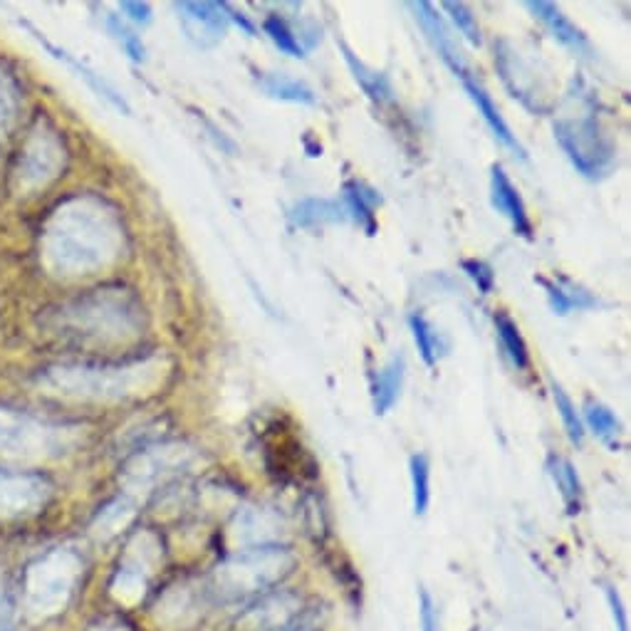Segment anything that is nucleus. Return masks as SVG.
<instances>
[{
    "label": "nucleus",
    "instance_id": "nucleus-1",
    "mask_svg": "<svg viewBox=\"0 0 631 631\" xmlns=\"http://www.w3.org/2000/svg\"><path fill=\"white\" fill-rule=\"evenodd\" d=\"M122 245L117 216L97 198H75L57 208L43 233V258L60 275H87L112 263Z\"/></svg>",
    "mask_w": 631,
    "mask_h": 631
},
{
    "label": "nucleus",
    "instance_id": "nucleus-2",
    "mask_svg": "<svg viewBox=\"0 0 631 631\" xmlns=\"http://www.w3.org/2000/svg\"><path fill=\"white\" fill-rule=\"evenodd\" d=\"M159 369L134 362L124 367H80V364H57L38 374L40 389L65 399L82 401H119L137 396L146 384H154Z\"/></svg>",
    "mask_w": 631,
    "mask_h": 631
},
{
    "label": "nucleus",
    "instance_id": "nucleus-3",
    "mask_svg": "<svg viewBox=\"0 0 631 631\" xmlns=\"http://www.w3.org/2000/svg\"><path fill=\"white\" fill-rule=\"evenodd\" d=\"M292 567H295V555L288 547H248V550H241L238 555L228 557L226 562H221L213 570V592L221 599H226V602L253 597V594L265 592L283 577H288Z\"/></svg>",
    "mask_w": 631,
    "mask_h": 631
},
{
    "label": "nucleus",
    "instance_id": "nucleus-4",
    "mask_svg": "<svg viewBox=\"0 0 631 631\" xmlns=\"http://www.w3.org/2000/svg\"><path fill=\"white\" fill-rule=\"evenodd\" d=\"M75 441V429L35 419L25 411L0 409V458L38 463L60 456Z\"/></svg>",
    "mask_w": 631,
    "mask_h": 631
},
{
    "label": "nucleus",
    "instance_id": "nucleus-5",
    "mask_svg": "<svg viewBox=\"0 0 631 631\" xmlns=\"http://www.w3.org/2000/svg\"><path fill=\"white\" fill-rule=\"evenodd\" d=\"M82 560L72 550H55L35 562L25 577V607L33 617H52L70 602Z\"/></svg>",
    "mask_w": 631,
    "mask_h": 631
},
{
    "label": "nucleus",
    "instance_id": "nucleus-6",
    "mask_svg": "<svg viewBox=\"0 0 631 631\" xmlns=\"http://www.w3.org/2000/svg\"><path fill=\"white\" fill-rule=\"evenodd\" d=\"M555 139L572 161L577 171L587 179H602L612 171L614 151L612 139L599 124L597 114L587 112L582 117H565L555 122Z\"/></svg>",
    "mask_w": 631,
    "mask_h": 631
},
{
    "label": "nucleus",
    "instance_id": "nucleus-7",
    "mask_svg": "<svg viewBox=\"0 0 631 631\" xmlns=\"http://www.w3.org/2000/svg\"><path fill=\"white\" fill-rule=\"evenodd\" d=\"M134 307L122 295H109L99 290V295L80 297L60 310V327L65 335L77 337H102V335H124V327L134 325L137 320Z\"/></svg>",
    "mask_w": 631,
    "mask_h": 631
},
{
    "label": "nucleus",
    "instance_id": "nucleus-8",
    "mask_svg": "<svg viewBox=\"0 0 631 631\" xmlns=\"http://www.w3.org/2000/svg\"><path fill=\"white\" fill-rule=\"evenodd\" d=\"M62 164H65V146L60 137L50 132L48 127L38 124L25 139L18 159L13 166V186L18 194H30V191L45 189L50 181L60 176Z\"/></svg>",
    "mask_w": 631,
    "mask_h": 631
},
{
    "label": "nucleus",
    "instance_id": "nucleus-9",
    "mask_svg": "<svg viewBox=\"0 0 631 631\" xmlns=\"http://www.w3.org/2000/svg\"><path fill=\"white\" fill-rule=\"evenodd\" d=\"M50 498V483L28 473L0 471V518L15 520L35 515Z\"/></svg>",
    "mask_w": 631,
    "mask_h": 631
},
{
    "label": "nucleus",
    "instance_id": "nucleus-10",
    "mask_svg": "<svg viewBox=\"0 0 631 631\" xmlns=\"http://www.w3.org/2000/svg\"><path fill=\"white\" fill-rule=\"evenodd\" d=\"M495 62H498L500 72H503L505 85L510 87L513 97H518L525 107H530L533 112H545V90H542L540 80H537L535 70L530 62H525L520 57V52H515L508 43L495 45Z\"/></svg>",
    "mask_w": 631,
    "mask_h": 631
},
{
    "label": "nucleus",
    "instance_id": "nucleus-11",
    "mask_svg": "<svg viewBox=\"0 0 631 631\" xmlns=\"http://www.w3.org/2000/svg\"><path fill=\"white\" fill-rule=\"evenodd\" d=\"M176 10L186 35L201 48L221 43L231 23L228 3H176Z\"/></svg>",
    "mask_w": 631,
    "mask_h": 631
},
{
    "label": "nucleus",
    "instance_id": "nucleus-12",
    "mask_svg": "<svg viewBox=\"0 0 631 631\" xmlns=\"http://www.w3.org/2000/svg\"><path fill=\"white\" fill-rule=\"evenodd\" d=\"M411 10L416 13V20H419L421 30L426 33V38H429V43L434 45L438 55H441V60L446 62L448 67H451L453 72H456L458 77H468V65H466V57H463V52L458 50L456 40H453L451 30L446 28V23H443L441 15L436 13V8L431 3H426V0H421V3H411Z\"/></svg>",
    "mask_w": 631,
    "mask_h": 631
},
{
    "label": "nucleus",
    "instance_id": "nucleus-13",
    "mask_svg": "<svg viewBox=\"0 0 631 631\" xmlns=\"http://www.w3.org/2000/svg\"><path fill=\"white\" fill-rule=\"evenodd\" d=\"M184 456H186L184 448H179V446L151 448V451L142 453V456L134 458V461L129 463L124 483H127L132 490L149 488L151 483L164 478L169 471L184 466Z\"/></svg>",
    "mask_w": 631,
    "mask_h": 631
},
{
    "label": "nucleus",
    "instance_id": "nucleus-14",
    "mask_svg": "<svg viewBox=\"0 0 631 631\" xmlns=\"http://www.w3.org/2000/svg\"><path fill=\"white\" fill-rule=\"evenodd\" d=\"M20 28H25V30H28V33H30V35H33V38H35V40H38V43H40V48H45V50H48V52H50V55H52V57H55V60L65 62V65H67V67H70V70H75V72H77V77H82V80H85V82H87V85H90V87H92V90H95L99 97H104V99H107V102H109V104H112V107H117V109H119V112H124V114H129V112H132V109H129V102H127V99H124L122 95H119V92H117V90H114V87H112V85H109V82H107V80H104V77H102V75H97V72H95V70H90V67H87V65H85V62H80V60H77V57H75V55H70V52H67V50L57 48V45H55V43H50V40H48V38H45V33H40V30H38V28H33V25H30V23H28V20H20Z\"/></svg>",
    "mask_w": 631,
    "mask_h": 631
},
{
    "label": "nucleus",
    "instance_id": "nucleus-15",
    "mask_svg": "<svg viewBox=\"0 0 631 631\" xmlns=\"http://www.w3.org/2000/svg\"><path fill=\"white\" fill-rule=\"evenodd\" d=\"M490 201H493L495 211L503 213V216L513 223V228L520 236H533V223H530L528 208H525L518 189H515L513 181L508 179V174H505L500 164H495L493 169H490Z\"/></svg>",
    "mask_w": 631,
    "mask_h": 631
},
{
    "label": "nucleus",
    "instance_id": "nucleus-16",
    "mask_svg": "<svg viewBox=\"0 0 631 631\" xmlns=\"http://www.w3.org/2000/svg\"><path fill=\"white\" fill-rule=\"evenodd\" d=\"M528 10L535 15L537 20H540L542 25H545L547 30H550L552 35H555L557 40H560L562 45H565V48L575 50L577 55H592V45H589L587 35H584L582 30L577 28V25L572 23V20L567 18V15L562 13V10L557 8L555 3H545V0H530Z\"/></svg>",
    "mask_w": 631,
    "mask_h": 631
},
{
    "label": "nucleus",
    "instance_id": "nucleus-17",
    "mask_svg": "<svg viewBox=\"0 0 631 631\" xmlns=\"http://www.w3.org/2000/svg\"><path fill=\"white\" fill-rule=\"evenodd\" d=\"M463 87H466L468 97L473 99V104H476V107H478V112L483 114V119H486V124L490 127V132L495 134V139H498V142L503 144V146H508V149L513 151L515 156L525 159L523 144H520L518 139H515V134L510 132V127H508V124H505L503 114L498 112V107H495V102H493V99H490V95L486 92V87H483L481 82L471 80V75L463 77Z\"/></svg>",
    "mask_w": 631,
    "mask_h": 631
},
{
    "label": "nucleus",
    "instance_id": "nucleus-18",
    "mask_svg": "<svg viewBox=\"0 0 631 631\" xmlns=\"http://www.w3.org/2000/svg\"><path fill=\"white\" fill-rule=\"evenodd\" d=\"M300 612V599L295 594H280V597H270L255 609H250L243 624H248V629L253 631H275L285 627Z\"/></svg>",
    "mask_w": 631,
    "mask_h": 631
},
{
    "label": "nucleus",
    "instance_id": "nucleus-19",
    "mask_svg": "<svg viewBox=\"0 0 631 631\" xmlns=\"http://www.w3.org/2000/svg\"><path fill=\"white\" fill-rule=\"evenodd\" d=\"M292 223L302 228L322 226V223H342L347 221L349 213L340 201H330V198H305L297 203L290 213Z\"/></svg>",
    "mask_w": 631,
    "mask_h": 631
},
{
    "label": "nucleus",
    "instance_id": "nucleus-20",
    "mask_svg": "<svg viewBox=\"0 0 631 631\" xmlns=\"http://www.w3.org/2000/svg\"><path fill=\"white\" fill-rule=\"evenodd\" d=\"M340 50L344 52V60H347V65H349V70H352L354 80L359 82V87H362V90L367 92V97L372 99V102L387 104V102H391V99H394V90H391V82H389V77L384 75V72L372 70V67H369L367 62L359 60V57L354 55V52L349 50L344 43H340Z\"/></svg>",
    "mask_w": 631,
    "mask_h": 631
},
{
    "label": "nucleus",
    "instance_id": "nucleus-21",
    "mask_svg": "<svg viewBox=\"0 0 631 631\" xmlns=\"http://www.w3.org/2000/svg\"><path fill=\"white\" fill-rule=\"evenodd\" d=\"M404 369V357L396 354L387 367L377 374V379H374V411L379 416L387 414L391 406L399 401L401 389H404Z\"/></svg>",
    "mask_w": 631,
    "mask_h": 631
},
{
    "label": "nucleus",
    "instance_id": "nucleus-22",
    "mask_svg": "<svg viewBox=\"0 0 631 631\" xmlns=\"http://www.w3.org/2000/svg\"><path fill=\"white\" fill-rule=\"evenodd\" d=\"M382 203L377 191H372L369 186H364L362 181H347L344 184V208H347L349 216L357 218L369 233H374L377 223H374V211Z\"/></svg>",
    "mask_w": 631,
    "mask_h": 631
},
{
    "label": "nucleus",
    "instance_id": "nucleus-23",
    "mask_svg": "<svg viewBox=\"0 0 631 631\" xmlns=\"http://www.w3.org/2000/svg\"><path fill=\"white\" fill-rule=\"evenodd\" d=\"M547 471H550L555 486L560 488L562 500L567 503L570 513H580L582 483H580V476H577L575 466H572L567 458L555 456V453H552V456H547Z\"/></svg>",
    "mask_w": 631,
    "mask_h": 631
},
{
    "label": "nucleus",
    "instance_id": "nucleus-24",
    "mask_svg": "<svg viewBox=\"0 0 631 631\" xmlns=\"http://www.w3.org/2000/svg\"><path fill=\"white\" fill-rule=\"evenodd\" d=\"M20 104H23V97H20L18 82L8 70L0 67V149L8 142L15 122H18Z\"/></svg>",
    "mask_w": 631,
    "mask_h": 631
},
{
    "label": "nucleus",
    "instance_id": "nucleus-25",
    "mask_svg": "<svg viewBox=\"0 0 631 631\" xmlns=\"http://www.w3.org/2000/svg\"><path fill=\"white\" fill-rule=\"evenodd\" d=\"M260 87L265 95L283 99V102L295 104H315V92L305 85V82L295 80L290 75H265L260 77Z\"/></svg>",
    "mask_w": 631,
    "mask_h": 631
},
{
    "label": "nucleus",
    "instance_id": "nucleus-26",
    "mask_svg": "<svg viewBox=\"0 0 631 631\" xmlns=\"http://www.w3.org/2000/svg\"><path fill=\"white\" fill-rule=\"evenodd\" d=\"M584 419H587L589 429L594 431V436L599 441H604L607 446H617V438L622 434V424L617 421V416L612 414V409H607L604 404L599 401L587 399L584 404Z\"/></svg>",
    "mask_w": 631,
    "mask_h": 631
},
{
    "label": "nucleus",
    "instance_id": "nucleus-27",
    "mask_svg": "<svg viewBox=\"0 0 631 631\" xmlns=\"http://www.w3.org/2000/svg\"><path fill=\"white\" fill-rule=\"evenodd\" d=\"M495 330H498V337H500V342H503V349L510 357V362H513L518 369L528 367L530 364L528 344H525L523 335H520L518 325H515L505 312H498V315H495Z\"/></svg>",
    "mask_w": 631,
    "mask_h": 631
},
{
    "label": "nucleus",
    "instance_id": "nucleus-28",
    "mask_svg": "<svg viewBox=\"0 0 631 631\" xmlns=\"http://www.w3.org/2000/svg\"><path fill=\"white\" fill-rule=\"evenodd\" d=\"M411 488H414V513L424 515L431 503V466L424 453L411 456Z\"/></svg>",
    "mask_w": 631,
    "mask_h": 631
},
{
    "label": "nucleus",
    "instance_id": "nucleus-29",
    "mask_svg": "<svg viewBox=\"0 0 631 631\" xmlns=\"http://www.w3.org/2000/svg\"><path fill=\"white\" fill-rule=\"evenodd\" d=\"M146 592V575L124 565L112 582V594L122 604H137Z\"/></svg>",
    "mask_w": 631,
    "mask_h": 631
},
{
    "label": "nucleus",
    "instance_id": "nucleus-30",
    "mask_svg": "<svg viewBox=\"0 0 631 631\" xmlns=\"http://www.w3.org/2000/svg\"><path fill=\"white\" fill-rule=\"evenodd\" d=\"M550 387H552V396H555L557 411H560V416H562V424H565L567 436H570L572 443H577V446H580V443L584 441V426H582L580 414H577L575 404H572L570 396L565 394V389H562L560 384L555 382V379L550 382Z\"/></svg>",
    "mask_w": 631,
    "mask_h": 631
},
{
    "label": "nucleus",
    "instance_id": "nucleus-31",
    "mask_svg": "<svg viewBox=\"0 0 631 631\" xmlns=\"http://www.w3.org/2000/svg\"><path fill=\"white\" fill-rule=\"evenodd\" d=\"M132 503L124 498L114 500L112 505H107V508L99 513L97 523H95V535L99 537H109L114 533H119V530L124 528V525L129 523V518H132Z\"/></svg>",
    "mask_w": 631,
    "mask_h": 631
},
{
    "label": "nucleus",
    "instance_id": "nucleus-32",
    "mask_svg": "<svg viewBox=\"0 0 631 631\" xmlns=\"http://www.w3.org/2000/svg\"><path fill=\"white\" fill-rule=\"evenodd\" d=\"M263 30H265V35H268V38L285 52V55H290V57L305 55L302 45L297 43V38L292 35V30L288 28V23H285L280 15H268V18L263 20Z\"/></svg>",
    "mask_w": 631,
    "mask_h": 631
},
{
    "label": "nucleus",
    "instance_id": "nucleus-33",
    "mask_svg": "<svg viewBox=\"0 0 631 631\" xmlns=\"http://www.w3.org/2000/svg\"><path fill=\"white\" fill-rule=\"evenodd\" d=\"M409 327H411V332H414L416 347H419V352H421V357H424V362L429 364V367H434L436 357H438L436 332L431 330V325L421 315H411L409 317Z\"/></svg>",
    "mask_w": 631,
    "mask_h": 631
},
{
    "label": "nucleus",
    "instance_id": "nucleus-34",
    "mask_svg": "<svg viewBox=\"0 0 631 631\" xmlns=\"http://www.w3.org/2000/svg\"><path fill=\"white\" fill-rule=\"evenodd\" d=\"M107 28H109V33H112L114 38H117V43L122 45L124 52H127V55L132 57L134 62H144L146 60V48H144L142 38H139V35H134L132 30H129L127 25H124L122 20L117 18V15H109Z\"/></svg>",
    "mask_w": 631,
    "mask_h": 631
},
{
    "label": "nucleus",
    "instance_id": "nucleus-35",
    "mask_svg": "<svg viewBox=\"0 0 631 631\" xmlns=\"http://www.w3.org/2000/svg\"><path fill=\"white\" fill-rule=\"evenodd\" d=\"M443 10H446V13L451 15L453 25H456V28L461 30L463 35H466L468 43L481 45V40H483V38H481V28H478L476 15H473L471 10H468V5H463V3H451V0H448V3H443Z\"/></svg>",
    "mask_w": 631,
    "mask_h": 631
},
{
    "label": "nucleus",
    "instance_id": "nucleus-36",
    "mask_svg": "<svg viewBox=\"0 0 631 631\" xmlns=\"http://www.w3.org/2000/svg\"><path fill=\"white\" fill-rule=\"evenodd\" d=\"M461 265H463V270H466L468 278L478 285V290H481L483 295H488V292L493 290L495 275H493V270H490V265L483 263V260H463Z\"/></svg>",
    "mask_w": 631,
    "mask_h": 631
},
{
    "label": "nucleus",
    "instance_id": "nucleus-37",
    "mask_svg": "<svg viewBox=\"0 0 631 631\" xmlns=\"http://www.w3.org/2000/svg\"><path fill=\"white\" fill-rule=\"evenodd\" d=\"M419 622L421 631H438V609L426 589L419 592Z\"/></svg>",
    "mask_w": 631,
    "mask_h": 631
},
{
    "label": "nucleus",
    "instance_id": "nucleus-38",
    "mask_svg": "<svg viewBox=\"0 0 631 631\" xmlns=\"http://www.w3.org/2000/svg\"><path fill=\"white\" fill-rule=\"evenodd\" d=\"M604 597H607V604H609V612H612V619H614V627H617V631H629V622H627V612H624L622 607V599H619L617 589L614 587H604Z\"/></svg>",
    "mask_w": 631,
    "mask_h": 631
},
{
    "label": "nucleus",
    "instance_id": "nucleus-39",
    "mask_svg": "<svg viewBox=\"0 0 631 631\" xmlns=\"http://www.w3.org/2000/svg\"><path fill=\"white\" fill-rule=\"evenodd\" d=\"M537 283H540L542 288L547 290V300H550L552 310H555L557 315H567V312L572 310L570 300H567V295H565V292H562L560 285L550 283V280H545V278H540V280H537Z\"/></svg>",
    "mask_w": 631,
    "mask_h": 631
},
{
    "label": "nucleus",
    "instance_id": "nucleus-40",
    "mask_svg": "<svg viewBox=\"0 0 631 631\" xmlns=\"http://www.w3.org/2000/svg\"><path fill=\"white\" fill-rule=\"evenodd\" d=\"M122 10L132 23H137V25L151 23V8L146 3H132V0H127V3H122Z\"/></svg>",
    "mask_w": 631,
    "mask_h": 631
},
{
    "label": "nucleus",
    "instance_id": "nucleus-41",
    "mask_svg": "<svg viewBox=\"0 0 631 631\" xmlns=\"http://www.w3.org/2000/svg\"><path fill=\"white\" fill-rule=\"evenodd\" d=\"M228 18H231V20H233V23H238V25H241V28H243V30H245V33H248V35H255V25H253V23H250V20H248V18H245V15H243V13H236V10H231V5H228Z\"/></svg>",
    "mask_w": 631,
    "mask_h": 631
},
{
    "label": "nucleus",
    "instance_id": "nucleus-42",
    "mask_svg": "<svg viewBox=\"0 0 631 631\" xmlns=\"http://www.w3.org/2000/svg\"><path fill=\"white\" fill-rule=\"evenodd\" d=\"M13 607H10V602H3L0 604V631H10V627H13Z\"/></svg>",
    "mask_w": 631,
    "mask_h": 631
},
{
    "label": "nucleus",
    "instance_id": "nucleus-43",
    "mask_svg": "<svg viewBox=\"0 0 631 631\" xmlns=\"http://www.w3.org/2000/svg\"><path fill=\"white\" fill-rule=\"evenodd\" d=\"M90 631H129V627L122 622H102V624H97V627H92Z\"/></svg>",
    "mask_w": 631,
    "mask_h": 631
}]
</instances>
